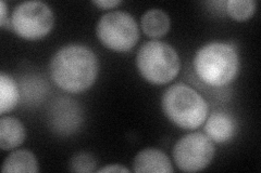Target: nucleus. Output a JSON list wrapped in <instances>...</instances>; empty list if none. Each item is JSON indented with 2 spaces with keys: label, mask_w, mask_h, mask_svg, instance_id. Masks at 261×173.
Segmentation results:
<instances>
[{
  "label": "nucleus",
  "mask_w": 261,
  "mask_h": 173,
  "mask_svg": "<svg viewBox=\"0 0 261 173\" xmlns=\"http://www.w3.org/2000/svg\"><path fill=\"white\" fill-rule=\"evenodd\" d=\"M163 113L182 129H197L208 117V104L195 89L185 84H175L163 93Z\"/></svg>",
  "instance_id": "nucleus-3"
},
{
  "label": "nucleus",
  "mask_w": 261,
  "mask_h": 173,
  "mask_svg": "<svg viewBox=\"0 0 261 173\" xmlns=\"http://www.w3.org/2000/svg\"><path fill=\"white\" fill-rule=\"evenodd\" d=\"M215 152L214 142L205 133L193 132L176 142L173 148V158L179 170L197 172L209 166Z\"/></svg>",
  "instance_id": "nucleus-7"
},
{
  "label": "nucleus",
  "mask_w": 261,
  "mask_h": 173,
  "mask_svg": "<svg viewBox=\"0 0 261 173\" xmlns=\"http://www.w3.org/2000/svg\"><path fill=\"white\" fill-rule=\"evenodd\" d=\"M133 170L136 173H171L173 167L165 153L154 148H146L135 156Z\"/></svg>",
  "instance_id": "nucleus-9"
},
{
  "label": "nucleus",
  "mask_w": 261,
  "mask_h": 173,
  "mask_svg": "<svg viewBox=\"0 0 261 173\" xmlns=\"http://www.w3.org/2000/svg\"><path fill=\"white\" fill-rule=\"evenodd\" d=\"M205 134L216 143H225L236 133V121L225 112H214L206 119Z\"/></svg>",
  "instance_id": "nucleus-8"
},
{
  "label": "nucleus",
  "mask_w": 261,
  "mask_h": 173,
  "mask_svg": "<svg viewBox=\"0 0 261 173\" xmlns=\"http://www.w3.org/2000/svg\"><path fill=\"white\" fill-rule=\"evenodd\" d=\"M97 161L94 156L86 152L75 154L71 158L70 170L72 172H95Z\"/></svg>",
  "instance_id": "nucleus-16"
},
{
  "label": "nucleus",
  "mask_w": 261,
  "mask_h": 173,
  "mask_svg": "<svg viewBox=\"0 0 261 173\" xmlns=\"http://www.w3.org/2000/svg\"><path fill=\"white\" fill-rule=\"evenodd\" d=\"M97 172H99V173H103V172H118V173L124 172V173H128L129 170L124 168L123 166H121V164H109V166H107V167H103L99 170H97Z\"/></svg>",
  "instance_id": "nucleus-18"
},
{
  "label": "nucleus",
  "mask_w": 261,
  "mask_h": 173,
  "mask_svg": "<svg viewBox=\"0 0 261 173\" xmlns=\"http://www.w3.org/2000/svg\"><path fill=\"white\" fill-rule=\"evenodd\" d=\"M20 101L19 88L14 79L5 73L0 74V114L11 112Z\"/></svg>",
  "instance_id": "nucleus-14"
},
{
  "label": "nucleus",
  "mask_w": 261,
  "mask_h": 173,
  "mask_svg": "<svg viewBox=\"0 0 261 173\" xmlns=\"http://www.w3.org/2000/svg\"><path fill=\"white\" fill-rule=\"evenodd\" d=\"M194 70L198 78L210 87H223L234 80L240 70V57L234 45L212 41L195 55Z\"/></svg>",
  "instance_id": "nucleus-2"
},
{
  "label": "nucleus",
  "mask_w": 261,
  "mask_h": 173,
  "mask_svg": "<svg viewBox=\"0 0 261 173\" xmlns=\"http://www.w3.org/2000/svg\"><path fill=\"white\" fill-rule=\"evenodd\" d=\"M53 127L59 133H71L75 131L81 122V113L75 103L63 102L57 103L51 112Z\"/></svg>",
  "instance_id": "nucleus-10"
},
{
  "label": "nucleus",
  "mask_w": 261,
  "mask_h": 173,
  "mask_svg": "<svg viewBox=\"0 0 261 173\" xmlns=\"http://www.w3.org/2000/svg\"><path fill=\"white\" fill-rule=\"evenodd\" d=\"M99 65L88 47L69 45L57 51L50 62V77L60 89L69 93H80L95 82Z\"/></svg>",
  "instance_id": "nucleus-1"
},
{
  "label": "nucleus",
  "mask_w": 261,
  "mask_h": 173,
  "mask_svg": "<svg viewBox=\"0 0 261 173\" xmlns=\"http://www.w3.org/2000/svg\"><path fill=\"white\" fill-rule=\"evenodd\" d=\"M27 132L23 123L14 117L0 119V147L3 151L14 150L25 140Z\"/></svg>",
  "instance_id": "nucleus-11"
},
{
  "label": "nucleus",
  "mask_w": 261,
  "mask_h": 173,
  "mask_svg": "<svg viewBox=\"0 0 261 173\" xmlns=\"http://www.w3.org/2000/svg\"><path fill=\"white\" fill-rule=\"evenodd\" d=\"M2 171L18 173H35L39 171V167L34 154L27 150H18L11 153L5 159Z\"/></svg>",
  "instance_id": "nucleus-12"
},
{
  "label": "nucleus",
  "mask_w": 261,
  "mask_h": 173,
  "mask_svg": "<svg viewBox=\"0 0 261 173\" xmlns=\"http://www.w3.org/2000/svg\"><path fill=\"white\" fill-rule=\"evenodd\" d=\"M9 16L7 15V6L5 2H0V22L6 21Z\"/></svg>",
  "instance_id": "nucleus-19"
},
{
  "label": "nucleus",
  "mask_w": 261,
  "mask_h": 173,
  "mask_svg": "<svg viewBox=\"0 0 261 173\" xmlns=\"http://www.w3.org/2000/svg\"><path fill=\"white\" fill-rule=\"evenodd\" d=\"M136 65L145 80L152 85H166L177 76L181 61L172 46L163 41L151 40L140 48Z\"/></svg>",
  "instance_id": "nucleus-4"
},
{
  "label": "nucleus",
  "mask_w": 261,
  "mask_h": 173,
  "mask_svg": "<svg viewBox=\"0 0 261 173\" xmlns=\"http://www.w3.org/2000/svg\"><path fill=\"white\" fill-rule=\"evenodd\" d=\"M141 25L147 36L160 38L165 36L170 28L169 15L160 9H151L142 16Z\"/></svg>",
  "instance_id": "nucleus-13"
},
{
  "label": "nucleus",
  "mask_w": 261,
  "mask_h": 173,
  "mask_svg": "<svg viewBox=\"0 0 261 173\" xmlns=\"http://www.w3.org/2000/svg\"><path fill=\"white\" fill-rule=\"evenodd\" d=\"M256 7L255 0H228L226 12L235 21H247L254 15Z\"/></svg>",
  "instance_id": "nucleus-15"
},
{
  "label": "nucleus",
  "mask_w": 261,
  "mask_h": 173,
  "mask_svg": "<svg viewBox=\"0 0 261 173\" xmlns=\"http://www.w3.org/2000/svg\"><path fill=\"white\" fill-rule=\"evenodd\" d=\"M121 4L120 0H99V2H93V5L99 7L100 9H112Z\"/></svg>",
  "instance_id": "nucleus-17"
},
{
  "label": "nucleus",
  "mask_w": 261,
  "mask_h": 173,
  "mask_svg": "<svg viewBox=\"0 0 261 173\" xmlns=\"http://www.w3.org/2000/svg\"><path fill=\"white\" fill-rule=\"evenodd\" d=\"M11 22L16 35L28 40H37L50 32L55 18L51 9L46 4L25 2L13 10Z\"/></svg>",
  "instance_id": "nucleus-6"
},
{
  "label": "nucleus",
  "mask_w": 261,
  "mask_h": 173,
  "mask_svg": "<svg viewBox=\"0 0 261 173\" xmlns=\"http://www.w3.org/2000/svg\"><path fill=\"white\" fill-rule=\"evenodd\" d=\"M96 32L103 46L118 52L130 50L140 38L135 19L124 11H112L102 15Z\"/></svg>",
  "instance_id": "nucleus-5"
}]
</instances>
